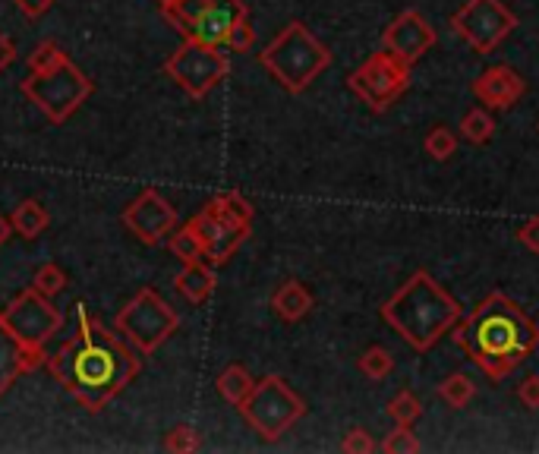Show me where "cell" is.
I'll return each mask as SVG.
<instances>
[{"label": "cell", "mask_w": 539, "mask_h": 454, "mask_svg": "<svg viewBox=\"0 0 539 454\" xmlns=\"http://www.w3.org/2000/svg\"><path fill=\"white\" fill-rule=\"evenodd\" d=\"M48 373L70 391L73 401L98 414L139 376V357L123 338L92 319L86 303H79L76 332L48 357Z\"/></svg>", "instance_id": "obj_1"}, {"label": "cell", "mask_w": 539, "mask_h": 454, "mask_svg": "<svg viewBox=\"0 0 539 454\" xmlns=\"http://www.w3.org/2000/svg\"><path fill=\"white\" fill-rule=\"evenodd\" d=\"M451 338L492 382L521 369L539 347V325L508 294H489L473 313L454 322Z\"/></svg>", "instance_id": "obj_2"}, {"label": "cell", "mask_w": 539, "mask_h": 454, "mask_svg": "<svg viewBox=\"0 0 539 454\" xmlns=\"http://www.w3.org/2000/svg\"><path fill=\"white\" fill-rule=\"evenodd\" d=\"M464 316L461 303L435 281L426 268H417L395 294L379 306V319L413 350H432L454 322Z\"/></svg>", "instance_id": "obj_3"}, {"label": "cell", "mask_w": 539, "mask_h": 454, "mask_svg": "<svg viewBox=\"0 0 539 454\" xmlns=\"http://www.w3.org/2000/svg\"><path fill=\"white\" fill-rule=\"evenodd\" d=\"M259 64L272 73L281 89L300 95L313 86V79H319L331 67V51L306 29V23L294 19L268 41L265 51L259 54Z\"/></svg>", "instance_id": "obj_4"}, {"label": "cell", "mask_w": 539, "mask_h": 454, "mask_svg": "<svg viewBox=\"0 0 539 454\" xmlns=\"http://www.w3.org/2000/svg\"><path fill=\"white\" fill-rule=\"evenodd\" d=\"M196 234L205 243V262L224 265L240 246L250 240L253 231V205L243 193H218L205 202V209L190 218Z\"/></svg>", "instance_id": "obj_5"}, {"label": "cell", "mask_w": 539, "mask_h": 454, "mask_svg": "<svg viewBox=\"0 0 539 454\" xmlns=\"http://www.w3.org/2000/svg\"><path fill=\"white\" fill-rule=\"evenodd\" d=\"M240 414L265 442H278L290 426L303 420L306 404L281 376H265L240 404Z\"/></svg>", "instance_id": "obj_6"}, {"label": "cell", "mask_w": 539, "mask_h": 454, "mask_svg": "<svg viewBox=\"0 0 539 454\" xmlns=\"http://www.w3.org/2000/svg\"><path fill=\"white\" fill-rule=\"evenodd\" d=\"M23 95L51 123H64L67 117H73V111L82 105V101L92 95V82L67 57L64 64L54 70L29 73V79H23Z\"/></svg>", "instance_id": "obj_7"}, {"label": "cell", "mask_w": 539, "mask_h": 454, "mask_svg": "<svg viewBox=\"0 0 539 454\" xmlns=\"http://www.w3.org/2000/svg\"><path fill=\"white\" fill-rule=\"evenodd\" d=\"M177 325H180V316L152 291V287L139 291L117 313V332L145 357L155 354V350L177 332Z\"/></svg>", "instance_id": "obj_8"}, {"label": "cell", "mask_w": 539, "mask_h": 454, "mask_svg": "<svg viewBox=\"0 0 539 454\" xmlns=\"http://www.w3.org/2000/svg\"><path fill=\"white\" fill-rule=\"evenodd\" d=\"M347 86L369 111L382 114L407 92L410 64H404L401 57L382 48L376 54H369L363 64L347 76Z\"/></svg>", "instance_id": "obj_9"}, {"label": "cell", "mask_w": 539, "mask_h": 454, "mask_svg": "<svg viewBox=\"0 0 539 454\" xmlns=\"http://www.w3.org/2000/svg\"><path fill=\"white\" fill-rule=\"evenodd\" d=\"M451 29L476 54H492L517 29V16L502 0H467L451 13Z\"/></svg>", "instance_id": "obj_10"}, {"label": "cell", "mask_w": 539, "mask_h": 454, "mask_svg": "<svg viewBox=\"0 0 539 454\" xmlns=\"http://www.w3.org/2000/svg\"><path fill=\"white\" fill-rule=\"evenodd\" d=\"M227 70H231V64H227V54H221V48L202 45V41H190V38H186L168 57V64H164V73H168L190 98L209 95L227 76Z\"/></svg>", "instance_id": "obj_11"}, {"label": "cell", "mask_w": 539, "mask_h": 454, "mask_svg": "<svg viewBox=\"0 0 539 454\" xmlns=\"http://www.w3.org/2000/svg\"><path fill=\"white\" fill-rule=\"evenodd\" d=\"M0 319L7 322L10 332L26 347H45L60 332V325H64V316H60V309L51 303V297L38 294L35 287L13 297L10 306L0 313Z\"/></svg>", "instance_id": "obj_12"}, {"label": "cell", "mask_w": 539, "mask_h": 454, "mask_svg": "<svg viewBox=\"0 0 539 454\" xmlns=\"http://www.w3.org/2000/svg\"><path fill=\"white\" fill-rule=\"evenodd\" d=\"M123 224H127L142 243L155 246L168 234H174L177 209L158 190H145L123 209Z\"/></svg>", "instance_id": "obj_13"}, {"label": "cell", "mask_w": 539, "mask_h": 454, "mask_svg": "<svg viewBox=\"0 0 539 454\" xmlns=\"http://www.w3.org/2000/svg\"><path fill=\"white\" fill-rule=\"evenodd\" d=\"M435 38H439V35H435L432 23L420 10H404V13H398L395 19H391L388 29L382 32V48L413 67L435 45Z\"/></svg>", "instance_id": "obj_14"}, {"label": "cell", "mask_w": 539, "mask_h": 454, "mask_svg": "<svg viewBox=\"0 0 539 454\" xmlns=\"http://www.w3.org/2000/svg\"><path fill=\"white\" fill-rule=\"evenodd\" d=\"M470 89H473L476 101L486 105L489 111H508L527 95V79L517 70H511L508 64H499V67H489L486 73L476 76Z\"/></svg>", "instance_id": "obj_15"}, {"label": "cell", "mask_w": 539, "mask_h": 454, "mask_svg": "<svg viewBox=\"0 0 539 454\" xmlns=\"http://www.w3.org/2000/svg\"><path fill=\"white\" fill-rule=\"evenodd\" d=\"M45 363H48L45 347H26L10 332L7 322L0 319V395H7L23 373H32V369Z\"/></svg>", "instance_id": "obj_16"}, {"label": "cell", "mask_w": 539, "mask_h": 454, "mask_svg": "<svg viewBox=\"0 0 539 454\" xmlns=\"http://www.w3.org/2000/svg\"><path fill=\"white\" fill-rule=\"evenodd\" d=\"M313 306H316V297L309 294V287L303 281H294V278L278 284L272 294V309L281 322H300L313 313Z\"/></svg>", "instance_id": "obj_17"}, {"label": "cell", "mask_w": 539, "mask_h": 454, "mask_svg": "<svg viewBox=\"0 0 539 454\" xmlns=\"http://www.w3.org/2000/svg\"><path fill=\"white\" fill-rule=\"evenodd\" d=\"M174 284H177V291H180V297H186L190 303H205L212 294H215V284H218V278H215V265H209V262H190V265H183V272L174 278Z\"/></svg>", "instance_id": "obj_18"}, {"label": "cell", "mask_w": 539, "mask_h": 454, "mask_svg": "<svg viewBox=\"0 0 539 454\" xmlns=\"http://www.w3.org/2000/svg\"><path fill=\"white\" fill-rule=\"evenodd\" d=\"M10 224H13V234L26 237V240H35V237H41V234L48 231L51 215H48V209L38 199H26V202H19L16 209H13Z\"/></svg>", "instance_id": "obj_19"}, {"label": "cell", "mask_w": 539, "mask_h": 454, "mask_svg": "<svg viewBox=\"0 0 539 454\" xmlns=\"http://www.w3.org/2000/svg\"><path fill=\"white\" fill-rule=\"evenodd\" d=\"M215 388H218V395H221L227 404L240 407L246 398H250V391L256 388V379L250 376V369H246V366H240V363H231V366H227L224 373L218 376Z\"/></svg>", "instance_id": "obj_20"}, {"label": "cell", "mask_w": 539, "mask_h": 454, "mask_svg": "<svg viewBox=\"0 0 539 454\" xmlns=\"http://www.w3.org/2000/svg\"><path fill=\"white\" fill-rule=\"evenodd\" d=\"M212 4H218V0H171V4H164L161 10H164V19H168V23L186 38V32L193 29L196 19Z\"/></svg>", "instance_id": "obj_21"}, {"label": "cell", "mask_w": 539, "mask_h": 454, "mask_svg": "<svg viewBox=\"0 0 539 454\" xmlns=\"http://www.w3.org/2000/svg\"><path fill=\"white\" fill-rule=\"evenodd\" d=\"M461 136L470 146H489L495 136V120L486 108H473L461 117Z\"/></svg>", "instance_id": "obj_22"}, {"label": "cell", "mask_w": 539, "mask_h": 454, "mask_svg": "<svg viewBox=\"0 0 539 454\" xmlns=\"http://www.w3.org/2000/svg\"><path fill=\"white\" fill-rule=\"evenodd\" d=\"M357 369L369 382H382V379H388L391 373H395V357H391L385 347L372 344L369 350H363V354H360Z\"/></svg>", "instance_id": "obj_23"}, {"label": "cell", "mask_w": 539, "mask_h": 454, "mask_svg": "<svg viewBox=\"0 0 539 454\" xmlns=\"http://www.w3.org/2000/svg\"><path fill=\"white\" fill-rule=\"evenodd\" d=\"M439 398L451 407V410H461L476 398V382L464 373H451L442 385H439Z\"/></svg>", "instance_id": "obj_24"}, {"label": "cell", "mask_w": 539, "mask_h": 454, "mask_svg": "<svg viewBox=\"0 0 539 454\" xmlns=\"http://www.w3.org/2000/svg\"><path fill=\"white\" fill-rule=\"evenodd\" d=\"M385 414L395 420V426H413L423 417V401L413 395L410 388H404V391H398V395L388 401Z\"/></svg>", "instance_id": "obj_25"}, {"label": "cell", "mask_w": 539, "mask_h": 454, "mask_svg": "<svg viewBox=\"0 0 539 454\" xmlns=\"http://www.w3.org/2000/svg\"><path fill=\"white\" fill-rule=\"evenodd\" d=\"M171 253H174L183 265H190V262H205V243H202V237L196 234V227H193V224L180 227V231L171 237Z\"/></svg>", "instance_id": "obj_26"}, {"label": "cell", "mask_w": 539, "mask_h": 454, "mask_svg": "<svg viewBox=\"0 0 539 454\" xmlns=\"http://www.w3.org/2000/svg\"><path fill=\"white\" fill-rule=\"evenodd\" d=\"M423 149H426V155L432 158V161H448L454 152H458V136H454L448 127H432L429 133H426V139H423Z\"/></svg>", "instance_id": "obj_27"}, {"label": "cell", "mask_w": 539, "mask_h": 454, "mask_svg": "<svg viewBox=\"0 0 539 454\" xmlns=\"http://www.w3.org/2000/svg\"><path fill=\"white\" fill-rule=\"evenodd\" d=\"M32 287L38 294H45V297H54V294H60L67 287V272L60 265H54V262H48V265H41L38 272H35V278H32Z\"/></svg>", "instance_id": "obj_28"}, {"label": "cell", "mask_w": 539, "mask_h": 454, "mask_svg": "<svg viewBox=\"0 0 539 454\" xmlns=\"http://www.w3.org/2000/svg\"><path fill=\"white\" fill-rule=\"evenodd\" d=\"M385 454H417L423 445L417 439V432H413V426H395L385 436V442L379 445Z\"/></svg>", "instance_id": "obj_29"}, {"label": "cell", "mask_w": 539, "mask_h": 454, "mask_svg": "<svg viewBox=\"0 0 539 454\" xmlns=\"http://www.w3.org/2000/svg\"><path fill=\"white\" fill-rule=\"evenodd\" d=\"M67 60L64 48L57 45V41H41V45L29 54V70L32 73H45V70H54Z\"/></svg>", "instance_id": "obj_30"}, {"label": "cell", "mask_w": 539, "mask_h": 454, "mask_svg": "<svg viewBox=\"0 0 539 454\" xmlns=\"http://www.w3.org/2000/svg\"><path fill=\"white\" fill-rule=\"evenodd\" d=\"M164 448L174 451V454H190V451H199V448H202V439H199V432H196L193 426L180 423V426H174V429L168 432V439H164Z\"/></svg>", "instance_id": "obj_31"}, {"label": "cell", "mask_w": 539, "mask_h": 454, "mask_svg": "<svg viewBox=\"0 0 539 454\" xmlns=\"http://www.w3.org/2000/svg\"><path fill=\"white\" fill-rule=\"evenodd\" d=\"M256 45V32H253V26H250V16H243V19H237L234 23V29H231V35H227V45L224 48H231V51H237V54H246Z\"/></svg>", "instance_id": "obj_32"}, {"label": "cell", "mask_w": 539, "mask_h": 454, "mask_svg": "<svg viewBox=\"0 0 539 454\" xmlns=\"http://www.w3.org/2000/svg\"><path fill=\"white\" fill-rule=\"evenodd\" d=\"M379 445H376V439L369 436L366 429H360V426H354L350 432H344V439H341V451L344 454H369V451H376Z\"/></svg>", "instance_id": "obj_33"}, {"label": "cell", "mask_w": 539, "mask_h": 454, "mask_svg": "<svg viewBox=\"0 0 539 454\" xmlns=\"http://www.w3.org/2000/svg\"><path fill=\"white\" fill-rule=\"evenodd\" d=\"M517 243L530 250L533 256H539V218H527L521 227H517Z\"/></svg>", "instance_id": "obj_34"}, {"label": "cell", "mask_w": 539, "mask_h": 454, "mask_svg": "<svg viewBox=\"0 0 539 454\" xmlns=\"http://www.w3.org/2000/svg\"><path fill=\"white\" fill-rule=\"evenodd\" d=\"M517 401H521L527 410H539V376H527L521 385H517Z\"/></svg>", "instance_id": "obj_35"}, {"label": "cell", "mask_w": 539, "mask_h": 454, "mask_svg": "<svg viewBox=\"0 0 539 454\" xmlns=\"http://www.w3.org/2000/svg\"><path fill=\"white\" fill-rule=\"evenodd\" d=\"M51 4H54V0H16L19 13L29 16V19H38L41 13H48V10H51Z\"/></svg>", "instance_id": "obj_36"}, {"label": "cell", "mask_w": 539, "mask_h": 454, "mask_svg": "<svg viewBox=\"0 0 539 454\" xmlns=\"http://www.w3.org/2000/svg\"><path fill=\"white\" fill-rule=\"evenodd\" d=\"M13 60H16V48H13V41H10L4 32H0V73H4V70L13 64Z\"/></svg>", "instance_id": "obj_37"}, {"label": "cell", "mask_w": 539, "mask_h": 454, "mask_svg": "<svg viewBox=\"0 0 539 454\" xmlns=\"http://www.w3.org/2000/svg\"><path fill=\"white\" fill-rule=\"evenodd\" d=\"M10 234H13V224H10L4 215H0V246H4V243L10 240Z\"/></svg>", "instance_id": "obj_38"}, {"label": "cell", "mask_w": 539, "mask_h": 454, "mask_svg": "<svg viewBox=\"0 0 539 454\" xmlns=\"http://www.w3.org/2000/svg\"><path fill=\"white\" fill-rule=\"evenodd\" d=\"M158 4H161V7H164V4H171V0H158Z\"/></svg>", "instance_id": "obj_39"}]
</instances>
